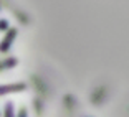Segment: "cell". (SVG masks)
I'll return each mask as SVG.
<instances>
[{
    "label": "cell",
    "instance_id": "1",
    "mask_svg": "<svg viewBox=\"0 0 129 117\" xmlns=\"http://www.w3.org/2000/svg\"><path fill=\"white\" fill-rule=\"evenodd\" d=\"M17 28H10V30L7 31V35H5V38L2 40V43H0V51L4 53V51H8V48L12 46V43H13V38L17 36Z\"/></svg>",
    "mask_w": 129,
    "mask_h": 117
},
{
    "label": "cell",
    "instance_id": "6",
    "mask_svg": "<svg viewBox=\"0 0 129 117\" xmlns=\"http://www.w3.org/2000/svg\"><path fill=\"white\" fill-rule=\"evenodd\" d=\"M18 117H28V115H27V109H25V107H23V109H20Z\"/></svg>",
    "mask_w": 129,
    "mask_h": 117
},
{
    "label": "cell",
    "instance_id": "3",
    "mask_svg": "<svg viewBox=\"0 0 129 117\" xmlns=\"http://www.w3.org/2000/svg\"><path fill=\"white\" fill-rule=\"evenodd\" d=\"M17 63H18V60H17V58H8V60H5V61H2V63H0V69L13 68Z\"/></svg>",
    "mask_w": 129,
    "mask_h": 117
},
{
    "label": "cell",
    "instance_id": "5",
    "mask_svg": "<svg viewBox=\"0 0 129 117\" xmlns=\"http://www.w3.org/2000/svg\"><path fill=\"white\" fill-rule=\"evenodd\" d=\"M10 28H8V20L2 18L0 20V31H8Z\"/></svg>",
    "mask_w": 129,
    "mask_h": 117
},
{
    "label": "cell",
    "instance_id": "4",
    "mask_svg": "<svg viewBox=\"0 0 129 117\" xmlns=\"http://www.w3.org/2000/svg\"><path fill=\"white\" fill-rule=\"evenodd\" d=\"M4 117H13V104L10 101L5 104V109H4Z\"/></svg>",
    "mask_w": 129,
    "mask_h": 117
},
{
    "label": "cell",
    "instance_id": "2",
    "mask_svg": "<svg viewBox=\"0 0 129 117\" xmlns=\"http://www.w3.org/2000/svg\"><path fill=\"white\" fill-rule=\"evenodd\" d=\"M27 86L23 83H18V84H5V86H0V96L2 94H8V92H17V91H25Z\"/></svg>",
    "mask_w": 129,
    "mask_h": 117
}]
</instances>
